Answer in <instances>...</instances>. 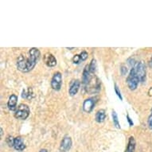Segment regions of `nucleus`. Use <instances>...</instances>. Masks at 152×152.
Instances as JSON below:
<instances>
[{
  "mask_svg": "<svg viewBox=\"0 0 152 152\" xmlns=\"http://www.w3.org/2000/svg\"><path fill=\"white\" fill-rule=\"evenodd\" d=\"M14 148L16 151H23L26 148V145L23 142V139L21 137H16L15 138V142H14Z\"/></svg>",
  "mask_w": 152,
  "mask_h": 152,
  "instance_id": "9d476101",
  "label": "nucleus"
},
{
  "mask_svg": "<svg viewBox=\"0 0 152 152\" xmlns=\"http://www.w3.org/2000/svg\"><path fill=\"white\" fill-rule=\"evenodd\" d=\"M127 121H128V123H129L130 126H133V124H133V122H132V119L130 118L129 115H127Z\"/></svg>",
  "mask_w": 152,
  "mask_h": 152,
  "instance_id": "5701e85b",
  "label": "nucleus"
},
{
  "mask_svg": "<svg viewBox=\"0 0 152 152\" xmlns=\"http://www.w3.org/2000/svg\"><path fill=\"white\" fill-rule=\"evenodd\" d=\"M18 102V96L16 95L12 94L9 98V100H8L7 106L8 108L10 110V111H15L16 109V105H17Z\"/></svg>",
  "mask_w": 152,
  "mask_h": 152,
  "instance_id": "9b49d317",
  "label": "nucleus"
},
{
  "mask_svg": "<svg viewBox=\"0 0 152 152\" xmlns=\"http://www.w3.org/2000/svg\"><path fill=\"white\" fill-rule=\"evenodd\" d=\"M62 85V75L60 72H56L51 80V88L55 91H59Z\"/></svg>",
  "mask_w": 152,
  "mask_h": 152,
  "instance_id": "20e7f679",
  "label": "nucleus"
},
{
  "mask_svg": "<svg viewBox=\"0 0 152 152\" xmlns=\"http://www.w3.org/2000/svg\"><path fill=\"white\" fill-rule=\"evenodd\" d=\"M72 61H73V63L76 64V65H78V64L81 61L80 55H78V54L75 55L74 57H73V58H72Z\"/></svg>",
  "mask_w": 152,
  "mask_h": 152,
  "instance_id": "a211bd4d",
  "label": "nucleus"
},
{
  "mask_svg": "<svg viewBox=\"0 0 152 152\" xmlns=\"http://www.w3.org/2000/svg\"><path fill=\"white\" fill-rule=\"evenodd\" d=\"M89 69L91 72H92V73H94L95 71H96V60H95V59H92L91 63L89 64Z\"/></svg>",
  "mask_w": 152,
  "mask_h": 152,
  "instance_id": "dca6fc26",
  "label": "nucleus"
},
{
  "mask_svg": "<svg viewBox=\"0 0 152 152\" xmlns=\"http://www.w3.org/2000/svg\"><path fill=\"white\" fill-rule=\"evenodd\" d=\"M135 149V139L132 137L129 138V141H128V145H127V150L125 152H134Z\"/></svg>",
  "mask_w": 152,
  "mask_h": 152,
  "instance_id": "ddd939ff",
  "label": "nucleus"
},
{
  "mask_svg": "<svg viewBox=\"0 0 152 152\" xmlns=\"http://www.w3.org/2000/svg\"><path fill=\"white\" fill-rule=\"evenodd\" d=\"M115 93H116V95H117L118 96H119V98L120 99V100H122L123 97H122V96H121V92H120V89H119V88H118V86L116 84H115Z\"/></svg>",
  "mask_w": 152,
  "mask_h": 152,
  "instance_id": "aec40b11",
  "label": "nucleus"
},
{
  "mask_svg": "<svg viewBox=\"0 0 152 152\" xmlns=\"http://www.w3.org/2000/svg\"><path fill=\"white\" fill-rule=\"evenodd\" d=\"M80 82L79 80H72V82L70 83L69 89V92L71 96H73L77 94L78 92V90L80 88Z\"/></svg>",
  "mask_w": 152,
  "mask_h": 152,
  "instance_id": "6e6552de",
  "label": "nucleus"
},
{
  "mask_svg": "<svg viewBox=\"0 0 152 152\" xmlns=\"http://www.w3.org/2000/svg\"><path fill=\"white\" fill-rule=\"evenodd\" d=\"M139 82H140V79L138 77L135 69L133 67L130 71L129 75H128V77L127 78V86L131 90H135L138 87Z\"/></svg>",
  "mask_w": 152,
  "mask_h": 152,
  "instance_id": "f03ea898",
  "label": "nucleus"
},
{
  "mask_svg": "<svg viewBox=\"0 0 152 152\" xmlns=\"http://www.w3.org/2000/svg\"><path fill=\"white\" fill-rule=\"evenodd\" d=\"M148 125H149L150 128L152 129V115H151V116L148 119Z\"/></svg>",
  "mask_w": 152,
  "mask_h": 152,
  "instance_id": "4be33fe9",
  "label": "nucleus"
},
{
  "mask_svg": "<svg viewBox=\"0 0 152 152\" xmlns=\"http://www.w3.org/2000/svg\"><path fill=\"white\" fill-rule=\"evenodd\" d=\"M80 60L85 61L88 58V53L86 52V51H82L81 53L80 54Z\"/></svg>",
  "mask_w": 152,
  "mask_h": 152,
  "instance_id": "6ab92c4d",
  "label": "nucleus"
},
{
  "mask_svg": "<svg viewBox=\"0 0 152 152\" xmlns=\"http://www.w3.org/2000/svg\"><path fill=\"white\" fill-rule=\"evenodd\" d=\"M71 147H72V140H71V138L69 137V136L64 137V139L61 142L60 149L62 151H67L71 148Z\"/></svg>",
  "mask_w": 152,
  "mask_h": 152,
  "instance_id": "1a4fd4ad",
  "label": "nucleus"
},
{
  "mask_svg": "<svg viewBox=\"0 0 152 152\" xmlns=\"http://www.w3.org/2000/svg\"><path fill=\"white\" fill-rule=\"evenodd\" d=\"M151 115H152V109H151Z\"/></svg>",
  "mask_w": 152,
  "mask_h": 152,
  "instance_id": "a878e982",
  "label": "nucleus"
},
{
  "mask_svg": "<svg viewBox=\"0 0 152 152\" xmlns=\"http://www.w3.org/2000/svg\"><path fill=\"white\" fill-rule=\"evenodd\" d=\"M40 58V51L37 48H31L29 56L21 54L17 60V68L23 72H30L35 67L37 61Z\"/></svg>",
  "mask_w": 152,
  "mask_h": 152,
  "instance_id": "f257e3e1",
  "label": "nucleus"
},
{
  "mask_svg": "<svg viewBox=\"0 0 152 152\" xmlns=\"http://www.w3.org/2000/svg\"><path fill=\"white\" fill-rule=\"evenodd\" d=\"M44 61H45V65L49 67H53L57 65V59L50 53H46L44 55Z\"/></svg>",
  "mask_w": 152,
  "mask_h": 152,
  "instance_id": "0eeeda50",
  "label": "nucleus"
},
{
  "mask_svg": "<svg viewBox=\"0 0 152 152\" xmlns=\"http://www.w3.org/2000/svg\"><path fill=\"white\" fill-rule=\"evenodd\" d=\"M120 71H121V74H122V75H125V74H126V73H127V68L125 67L124 65H122V66H121V69H120Z\"/></svg>",
  "mask_w": 152,
  "mask_h": 152,
  "instance_id": "412c9836",
  "label": "nucleus"
},
{
  "mask_svg": "<svg viewBox=\"0 0 152 152\" xmlns=\"http://www.w3.org/2000/svg\"><path fill=\"white\" fill-rule=\"evenodd\" d=\"M151 64H152V58H151Z\"/></svg>",
  "mask_w": 152,
  "mask_h": 152,
  "instance_id": "393cba45",
  "label": "nucleus"
},
{
  "mask_svg": "<svg viewBox=\"0 0 152 152\" xmlns=\"http://www.w3.org/2000/svg\"><path fill=\"white\" fill-rule=\"evenodd\" d=\"M32 89L29 88L27 90H23V97L25 99H31L32 98Z\"/></svg>",
  "mask_w": 152,
  "mask_h": 152,
  "instance_id": "2eb2a0df",
  "label": "nucleus"
},
{
  "mask_svg": "<svg viewBox=\"0 0 152 152\" xmlns=\"http://www.w3.org/2000/svg\"><path fill=\"white\" fill-rule=\"evenodd\" d=\"M30 110L28 105L21 104L15 111V118L19 119V120H26L30 115Z\"/></svg>",
  "mask_w": 152,
  "mask_h": 152,
  "instance_id": "7ed1b4c3",
  "label": "nucleus"
},
{
  "mask_svg": "<svg viewBox=\"0 0 152 152\" xmlns=\"http://www.w3.org/2000/svg\"><path fill=\"white\" fill-rule=\"evenodd\" d=\"M105 118H106V112L105 110L100 109L96 113V121L97 123H102L104 121Z\"/></svg>",
  "mask_w": 152,
  "mask_h": 152,
  "instance_id": "f8f14e48",
  "label": "nucleus"
},
{
  "mask_svg": "<svg viewBox=\"0 0 152 152\" xmlns=\"http://www.w3.org/2000/svg\"><path fill=\"white\" fill-rule=\"evenodd\" d=\"M134 69H135L138 77L140 79V81L143 82L146 79V66H145L144 63L142 61L138 62L134 67Z\"/></svg>",
  "mask_w": 152,
  "mask_h": 152,
  "instance_id": "39448f33",
  "label": "nucleus"
},
{
  "mask_svg": "<svg viewBox=\"0 0 152 152\" xmlns=\"http://www.w3.org/2000/svg\"><path fill=\"white\" fill-rule=\"evenodd\" d=\"M7 144L10 146V147H14V142H15V139L12 137V136H10L9 135L7 138Z\"/></svg>",
  "mask_w": 152,
  "mask_h": 152,
  "instance_id": "f3484780",
  "label": "nucleus"
},
{
  "mask_svg": "<svg viewBox=\"0 0 152 152\" xmlns=\"http://www.w3.org/2000/svg\"><path fill=\"white\" fill-rule=\"evenodd\" d=\"M39 152H48V151H47V150H46V149H42Z\"/></svg>",
  "mask_w": 152,
  "mask_h": 152,
  "instance_id": "b1692460",
  "label": "nucleus"
},
{
  "mask_svg": "<svg viewBox=\"0 0 152 152\" xmlns=\"http://www.w3.org/2000/svg\"><path fill=\"white\" fill-rule=\"evenodd\" d=\"M96 97H90L85 100L83 103V110L87 113H90L94 108V106L96 102Z\"/></svg>",
  "mask_w": 152,
  "mask_h": 152,
  "instance_id": "423d86ee",
  "label": "nucleus"
},
{
  "mask_svg": "<svg viewBox=\"0 0 152 152\" xmlns=\"http://www.w3.org/2000/svg\"><path fill=\"white\" fill-rule=\"evenodd\" d=\"M112 119H113V124L115 126V127L120 129V124L119 120H118V115L115 111H112Z\"/></svg>",
  "mask_w": 152,
  "mask_h": 152,
  "instance_id": "4468645a",
  "label": "nucleus"
}]
</instances>
